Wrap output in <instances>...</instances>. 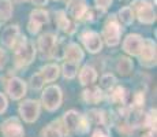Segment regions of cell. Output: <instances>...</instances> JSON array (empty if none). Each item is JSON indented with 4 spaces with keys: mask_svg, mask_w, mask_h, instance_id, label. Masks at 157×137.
I'll use <instances>...</instances> for the list:
<instances>
[{
    "mask_svg": "<svg viewBox=\"0 0 157 137\" xmlns=\"http://www.w3.org/2000/svg\"><path fill=\"white\" fill-rule=\"evenodd\" d=\"M14 13L13 2L11 0H0V23L11 19Z\"/></svg>",
    "mask_w": 157,
    "mask_h": 137,
    "instance_id": "25",
    "label": "cell"
},
{
    "mask_svg": "<svg viewBox=\"0 0 157 137\" xmlns=\"http://www.w3.org/2000/svg\"><path fill=\"white\" fill-rule=\"evenodd\" d=\"M144 127L152 130L156 133V108H152L147 114H145V121H144Z\"/></svg>",
    "mask_w": 157,
    "mask_h": 137,
    "instance_id": "29",
    "label": "cell"
},
{
    "mask_svg": "<svg viewBox=\"0 0 157 137\" xmlns=\"http://www.w3.org/2000/svg\"><path fill=\"white\" fill-rule=\"evenodd\" d=\"M132 69H134V63H132L131 58H128V56H120L119 59H117L116 71L119 73L120 75H128V74H131Z\"/></svg>",
    "mask_w": 157,
    "mask_h": 137,
    "instance_id": "24",
    "label": "cell"
},
{
    "mask_svg": "<svg viewBox=\"0 0 157 137\" xmlns=\"http://www.w3.org/2000/svg\"><path fill=\"white\" fill-rule=\"evenodd\" d=\"M63 102V92L59 85H49L41 93V106L49 112L60 108Z\"/></svg>",
    "mask_w": 157,
    "mask_h": 137,
    "instance_id": "4",
    "label": "cell"
},
{
    "mask_svg": "<svg viewBox=\"0 0 157 137\" xmlns=\"http://www.w3.org/2000/svg\"><path fill=\"white\" fill-rule=\"evenodd\" d=\"M90 123L89 122V119L86 118V115H81L79 117V122H78V126H77V132L75 133H78V135H86V133H89V130H90Z\"/></svg>",
    "mask_w": 157,
    "mask_h": 137,
    "instance_id": "31",
    "label": "cell"
},
{
    "mask_svg": "<svg viewBox=\"0 0 157 137\" xmlns=\"http://www.w3.org/2000/svg\"><path fill=\"white\" fill-rule=\"evenodd\" d=\"M6 93L11 100H21L28 93V84L19 77H10L6 81Z\"/></svg>",
    "mask_w": 157,
    "mask_h": 137,
    "instance_id": "7",
    "label": "cell"
},
{
    "mask_svg": "<svg viewBox=\"0 0 157 137\" xmlns=\"http://www.w3.org/2000/svg\"><path fill=\"white\" fill-rule=\"evenodd\" d=\"M105 99V93L100 87H87L82 92V100L86 104H98Z\"/></svg>",
    "mask_w": 157,
    "mask_h": 137,
    "instance_id": "18",
    "label": "cell"
},
{
    "mask_svg": "<svg viewBox=\"0 0 157 137\" xmlns=\"http://www.w3.org/2000/svg\"><path fill=\"white\" fill-rule=\"evenodd\" d=\"M116 85V77L112 74V73H107V74H104L101 77L100 80V88L102 91H109L112 89V88Z\"/></svg>",
    "mask_w": 157,
    "mask_h": 137,
    "instance_id": "28",
    "label": "cell"
},
{
    "mask_svg": "<svg viewBox=\"0 0 157 137\" xmlns=\"http://www.w3.org/2000/svg\"><path fill=\"white\" fill-rule=\"evenodd\" d=\"M122 32L123 27L117 21L116 15H111L102 27V33L100 36L102 38V42H105L108 47H116L122 38Z\"/></svg>",
    "mask_w": 157,
    "mask_h": 137,
    "instance_id": "3",
    "label": "cell"
},
{
    "mask_svg": "<svg viewBox=\"0 0 157 137\" xmlns=\"http://www.w3.org/2000/svg\"><path fill=\"white\" fill-rule=\"evenodd\" d=\"M29 85H30V88L34 89V91L43 89L44 85H45L43 75H41L40 73H34V74H32V77H30V80H29Z\"/></svg>",
    "mask_w": 157,
    "mask_h": 137,
    "instance_id": "30",
    "label": "cell"
},
{
    "mask_svg": "<svg viewBox=\"0 0 157 137\" xmlns=\"http://www.w3.org/2000/svg\"><path fill=\"white\" fill-rule=\"evenodd\" d=\"M3 137H25L23 125L17 117H10L2 123Z\"/></svg>",
    "mask_w": 157,
    "mask_h": 137,
    "instance_id": "10",
    "label": "cell"
},
{
    "mask_svg": "<svg viewBox=\"0 0 157 137\" xmlns=\"http://www.w3.org/2000/svg\"><path fill=\"white\" fill-rule=\"evenodd\" d=\"M78 66L77 63H72V62H66L62 65L60 67V74L66 78V80H72V78L77 77L78 74Z\"/></svg>",
    "mask_w": 157,
    "mask_h": 137,
    "instance_id": "26",
    "label": "cell"
},
{
    "mask_svg": "<svg viewBox=\"0 0 157 137\" xmlns=\"http://www.w3.org/2000/svg\"><path fill=\"white\" fill-rule=\"evenodd\" d=\"M81 42L83 44V47H85V50L87 52L93 54V55L101 52L102 45H104L100 33L94 32V30H85V32H82V34H81Z\"/></svg>",
    "mask_w": 157,
    "mask_h": 137,
    "instance_id": "8",
    "label": "cell"
},
{
    "mask_svg": "<svg viewBox=\"0 0 157 137\" xmlns=\"http://www.w3.org/2000/svg\"><path fill=\"white\" fill-rule=\"evenodd\" d=\"M47 23H49V13L44 8H34L29 15L28 32L32 36H36L40 33L41 27Z\"/></svg>",
    "mask_w": 157,
    "mask_h": 137,
    "instance_id": "6",
    "label": "cell"
},
{
    "mask_svg": "<svg viewBox=\"0 0 157 137\" xmlns=\"http://www.w3.org/2000/svg\"><path fill=\"white\" fill-rule=\"evenodd\" d=\"M132 108H141L145 106V93L142 91H137V92L132 95Z\"/></svg>",
    "mask_w": 157,
    "mask_h": 137,
    "instance_id": "32",
    "label": "cell"
},
{
    "mask_svg": "<svg viewBox=\"0 0 157 137\" xmlns=\"http://www.w3.org/2000/svg\"><path fill=\"white\" fill-rule=\"evenodd\" d=\"M83 59H85V52L77 42H67L66 44L64 52H63V60L79 65Z\"/></svg>",
    "mask_w": 157,
    "mask_h": 137,
    "instance_id": "16",
    "label": "cell"
},
{
    "mask_svg": "<svg viewBox=\"0 0 157 137\" xmlns=\"http://www.w3.org/2000/svg\"><path fill=\"white\" fill-rule=\"evenodd\" d=\"M141 137H155V133H153L152 130H147V132L144 133V135L141 136Z\"/></svg>",
    "mask_w": 157,
    "mask_h": 137,
    "instance_id": "38",
    "label": "cell"
},
{
    "mask_svg": "<svg viewBox=\"0 0 157 137\" xmlns=\"http://www.w3.org/2000/svg\"><path fill=\"white\" fill-rule=\"evenodd\" d=\"M57 36L52 32H47V33H43V34L38 37V41H37V51H40L41 56L43 58H47V59H51V52H52L53 47H55L56 41H57Z\"/></svg>",
    "mask_w": 157,
    "mask_h": 137,
    "instance_id": "13",
    "label": "cell"
},
{
    "mask_svg": "<svg viewBox=\"0 0 157 137\" xmlns=\"http://www.w3.org/2000/svg\"><path fill=\"white\" fill-rule=\"evenodd\" d=\"M117 21H119L120 25H126V26H130L134 23V13H132L131 7L130 6H124L122 7L119 11H117V15H116Z\"/></svg>",
    "mask_w": 157,
    "mask_h": 137,
    "instance_id": "23",
    "label": "cell"
},
{
    "mask_svg": "<svg viewBox=\"0 0 157 137\" xmlns=\"http://www.w3.org/2000/svg\"><path fill=\"white\" fill-rule=\"evenodd\" d=\"M79 117L81 114L75 110H68V111L64 112L62 121V126L63 130H64V135H72V133L77 132V126L78 122H79Z\"/></svg>",
    "mask_w": 157,
    "mask_h": 137,
    "instance_id": "17",
    "label": "cell"
},
{
    "mask_svg": "<svg viewBox=\"0 0 157 137\" xmlns=\"http://www.w3.org/2000/svg\"><path fill=\"white\" fill-rule=\"evenodd\" d=\"M63 136H64V130H63L60 119L51 122L48 126H45L41 130V137H63Z\"/></svg>",
    "mask_w": 157,
    "mask_h": 137,
    "instance_id": "22",
    "label": "cell"
},
{
    "mask_svg": "<svg viewBox=\"0 0 157 137\" xmlns=\"http://www.w3.org/2000/svg\"><path fill=\"white\" fill-rule=\"evenodd\" d=\"M92 137H111V130L107 125H98L93 132Z\"/></svg>",
    "mask_w": 157,
    "mask_h": 137,
    "instance_id": "33",
    "label": "cell"
},
{
    "mask_svg": "<svg viewBox=\"0 0 157 137\" xmlns=\"http://www.w3.org/2000/svg\"><path fill=\"white\" fill-rule=\"evenodd\" d=\"M86 118L89 119L90 123L94 125H105V112L98 108H92L86 112Z\"/></svg>",
    "mask_w": 157,
    "mask_h": 137,
    "instance_id": "27",
    "label": "cell"
},
{
    "mask_svg": "<svg viewBox=\"0 0 157 137\" xmlns=\"http://www.w3.org/2000/svg\"><path fill=\"white\" fill-rule=\"evenodd\" d=\"M7 62H8V55L6 52V50H3V48L0 47V70H3L6 67Z\"/></svg>",
    "mask_w": 157,
    "mask_h": 137,
    "instance_id": "36",
    "label": "cell"
},
{
    "mask_svg": "<svg viewBox=\"0 0 157 137\" xmlns=\"http://www.w3.org/2000/svg\"><path fill=\"white\" fill-rule=\"evenodd\" d=\"M14 2H17V3H22V2H29V0H14Z\"/></svg>",
    "mask_w": 157,
    "mask_h": 137,
    "instance_id": "39",
    "label": "cell"
},
{
    "mask_svg": "<svg viewBox=\"0 0 157 137\" xmlns=\"http://www.w3.org/2000/svg\"><path fill=\"white\" fill-rule=\"evenodd\" d=\"M38 73L43 75L45 82H53L60 75V66L57 63H48V65L43 66Z\"/></svg>",
    "mask_w": 157,
    "mask_h": 137,
    "instance_id": "21",
    "label": "cell"
},
{
    "mask_svg": "<svg viewBox=\"0 0 157 137\" xmlns=\"http://www.w3.org/2000/svg\"><path fill=\"white\" fill-rule=\"evenodd\" d=\"M142 42H144V37L137 33H130L126 36V38L123 40L122 44V50L124 51L130 56H137L141 52V48H142Z\"/></svg>",
    "mask_w": 157,
    "mask_h": 137,
    "instance_id": "15",
    "label": "cell"
},
{
    "mask_svg": "<svg viewBox=\"0 0 157 137\" xmlns=\"http://www.w3.org/2000/svg\"><path fill=\"white\" fill-rule=\"evenodd\" d=\"M87 8H89V6H87L86 0H67L64 11L68 15V18L77 22V21H82Z\"/></svg>",
    "mask_w": 157,
    "mask_h": 137,
    "instance_id": "14",
    "label": "cell"
},
{
    "mask_svg": "<svg viewBox=\"0 0 157 137\" xmlns=\"http://www.w3.org/2000/svg\"><path fill=\"white\" fill-rule=\"evenodd\" d=\"M78 78H79V84L82 87H90L97 81V70L90 65H85L79 70Z\"/></svg>",
    "mask_w": 157,
    "mask_h": 137,
    "instance_id": "20",
    "label": "cell"
},
{
    "mask_svg": "<svg viewBox=\"0 0 157 137\" xmlns=\"http://www.w3.org/2000/svg\"><path fill=\"white\" fill-rule=\"evenodd\" d=\"M53 19H55V25L60 32L66 33L67 36H71L77 30V22L68 18V15L66 14L64 10H57L53 14Z\"/></svg>",
    "mask_w": 157,
    "mask_h": 137,
    "instance_id": "12",
    "label": "cell"
},
{
    "mask_svg": "<svg viewBox=\"0 0 157 137\" xmlns=\"http://www.w3.org/2000/svg\"><path fill=\"white\" fill-rule=\"evenodd\" d=\"M30 2H32L34 6H37L38 8H41V7H44V6L47 4L49 0H30Z\"/></svg>",
    "mask_w": 157,
    "mask_h": 137,
    "instance_id": "37",
    "label": "cell"
},
{
    "mask_svg": "<svg viewBox=\"0 0 157 137\" xmlns=\"http://www.w3.org/2000/svg\"><path fill=\"white\" fill-rule=\"evenodd\" d=\"M112 2L113 0H94V6H96V8H98V10L105 11L111 7Z\"/></svg>",
    "mask_w": 157,
    "mask_h": 137,
    "instance_id": "34",
    "label": "cell"
},
{
    "mask_svg": "<svg viewBox=\"0 0 157 137\" xmlns=\"http://www.w3.org/2000/svg\"><path fill=\"white\" fill-rule=\"evenodd\" d=\"M105 99L111 103V104H119V106H124L127 104L128 100V92L126 88L123 87H115L112 89H109V93L105 95Z\"/></svg>",
    "mask_w": 157,
    "mask_h": 137,
    "instance_id": "19",
    "label": "cell"
},
{
    "mask_svg": "<svg viewBox=\"0 0 157 137\" xmlns=\"http://www.w3.org/2000/svg\"><path fill=\"white\" fill-rule=\"evenodd\" d=\"M7 107H8V99L4 93L0 92V115L4 114L7 111Z\"/></svg>",
    "mask_w": 157,
    "mask_h": 137,
    "instance_id": "35",
    "label": "cell"
},
{
    "mask_svg": "<svg viewBox=\"0 0 157 137\" xmlns=\"http://www.w3.org/2000/svg\"><path fill=\"white\" fill-rule=\"evenodd\" d=\"M18 112H19L21 118L23 119V122L34 123L40 117L41 103L36 99H26L23 102H21L19 107H18Z\"/></svg>",
    "mask_w": 157,
    "mask_h": 137,
    "instance_id": "5",
    "label": "cell"
},
{
    "mask_svg": "<svg viewBox=\"0 0 157 137\" xmlns=\"http://www.w3.org/2000/svg\"><path fill=\"white\" fill-rule=\"evenodd\" d=\"M14 52V65L17 69H26L30 66L36 59L37 48L33 40L28 38L26 36L21 34L19 40L13 48Z\"/></svg>",
    "mask_w": 157,
    "mask_h": 137,
    "instance_id": "1",
    "label": "cell"
},
{
    "mask_svg": "<svg viewBox=\"0 0 157 137\" xmlns=\"http://www.w3.org/2000/svg\"><path fill=\"white\" fill-rule=\"evenodd\" d=\"M140 63L145 67H155L156 66V41L152 38H144L142 48L138 55Z\"/></svg>",
    "mask_w": 157,
    "mask_h": 137,
    "instance_id": "9",
    "label": "cell"
},
{
    "mask_svg": "<svg viewBox=\"0 0 157 137\" xmlns=\"http://www.w3.org/2000/svg\"><path fill=\"white\" fill-rule=\"evenodd\" d=\"M55 2H59V0H55Z\"/></svg>",
    "mask_w": 157,
    "mask_h": 137,
    "instance_id": "40",
    "label": "cell"
},
{
    "mask_svg": "<svg viewBox=\"0 0 157 137\" xmlns=\"http://www.w3.org/2000/svg\"><path fill=\"white\" fill-rule=\"evenodd\" d=\"M21 37V29L19 25L14 23V25H8L3 29L2 34H0V44L3 48L7 50H13L14 45L17 44V41Z\"/></svg>",
    "mask_w": 157,
    "mask_h": 137,
    "instance_id": "11",
    "label": "cell"
},
{
    "mask_svg": "<svg viewBox=\"0 0 157 137\" xmlns=\"http://www.w3.org/2000/svg\"><path fill=\"white\" fill-rule=\"evenodd\" d=\"M134 17L144 25H153L156 22V10L150 0H134L130 4Z\"/></svg>",
    "mask_w": 157,
    "mask_h": 137,
    "instance_id": "2",
    "label": "cell"
}]
</instances>
